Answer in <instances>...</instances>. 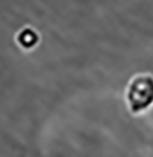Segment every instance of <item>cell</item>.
Listing matches in <instances>:
<instances>
[{
	"mask_svg": "<svg viewBox=\"0 0 153 157\" xmlns=\"http://www.w3.org/2000/svg\"><path fill=\"white\" fill-rule=\"evenodd\" d=\"M128 109L132 113L145 112L153 105V75L141 73L130 80L126 91Z\"/></svg>",
	"mask_w": 153,
	"mask_h": 157,
	"instance_id": "cell-1",
	"label": "cell"
},
{
	"mask_svg": "<svg viewBox=\"0 0 153 157\" xmlns=\"http://www.w3.org/2000/svg\"><path fill=\"white\" fill-rule=\"evenodd\" d=\"M18 41H19V44H22V46L25 47V48H30V47H33L36 44V41H37V35L30 29H24L21 33H19Z\"/></svg>",
	"mask_w": 153,
	"mask_h": 157,
	"instance_id": "cell-2",
	"label": "cell"
}]
</instances>
